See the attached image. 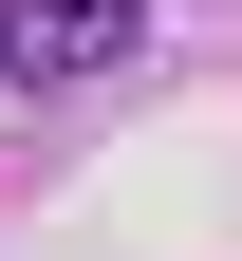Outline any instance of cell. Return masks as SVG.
<instances>
[{
    "label": "cell",
    "instance_id": "1",
    "mask_svg": "<svg viewBox=\"0 0 242 261\" xmlns=\"http://www.w3.org/2000/svg\"><path fill=\"white\" fill-rule=\"evenodd\" d=\"M149 38V0H0V75L56 93V75H112V56Z\"/></svg>",
    "mask_w": 242,
    "mask_h": 261
}]
</instances>
